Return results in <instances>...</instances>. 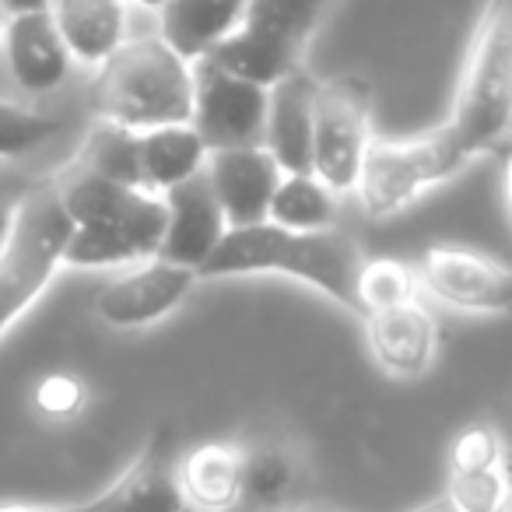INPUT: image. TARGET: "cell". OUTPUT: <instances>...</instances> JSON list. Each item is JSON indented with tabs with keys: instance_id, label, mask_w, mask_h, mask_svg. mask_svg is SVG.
<instances>
[{
	"instance_id": "obj_1",
	"label": "cell",
	"mask_w": 512,
	"mask_h": 512,
	"mask_svg": "<svg viewBox=\"0 0 512 512\" xmlns=\"http://www.w3.org/2000/svg\"><path fill=\"white\" fill-rule=\"evenodd\" d=\"M365 256L351 235L337 228L292 232L274 221L228 228L211 256L197 267L200 281H246V278H288L320 292L344 313L362 320L358 274Z\"/></svg>"
},
{
	"instance_id": "obj_2",
	"label": "cell",
	"mask_w": 512,
	"mask_h": 512,
	"mask_svg": "<svg viewBox=\"0 0 512 512\" xmlns=\"http://www.w3.org/2000/svg\"><path fill=\"white\" fill-rule=\"evenodd\" d=\"M53 183L74 225L64 246V267L99 271L144 264L158 256L165 232V197L102 176L78 158L60 176H53Z\"/></svg>"
},
{
	"instance_id": "obj_3",
	"label": "cell",
	"mask_w": 512,
	"mask_h": 512,
	"mask_svg": "<svg viewBox=\"0 0 512 512\" xmlns=\"http://www.w3.org/2000/svg\"><path fill=\"white\" fill-rule=\"evenodd\" d=\"M92 113L130 134L193 120V64L162 36L127 39L92 81Z\"/></svg>"
},
{
	"instance_id": "obj_4",
	"label": "cell",
	"mask_w": 512,
	"mask_h": 512,
	"mask_svg": "<svg viewBox=\"0 0 512 512\" xmlns=\"http://www.w3.org/2000/svg\"><path fill=\"white\" fill-rule=\"evenodd\" d=\"M463 162L502 148L512 134V0H484L470 32L453 113L442 123Z\"/></svg>"
},
{
	"instance_id": "obj_5",
	"label": "cell",
	"mask_w": 512,
	"mask_h": 512,
	"mask_svg": "<svg viewBox=\"0 0 512 512\" xmlns=\"http://www.w3.org/2000/svg\"><path fill=\"white\" fill-rule=\"evenodd\" d=\"M71 228L53 179L18 197L11 232L0 246V341L53 285Z\"/></svg>"
},
{
	"instance_id": "obj_6",
	"label": "cell",
	"mask_w": 512,
	"mask_h": 512,
	"mask_svg": "<svg viewBox=\"0 0 512 512\" xmlns=\"http://www.w3.org/2000/svg\"><path fill=\"white\" fill-rule=\"evenodd\" d=\"M327 0H246L239 25L207 60L256 85L274 88L288 74L302 71Z\"/></svg>"
},
{
	"instance_id": "obj_7",
	"label": "cell",
	"mask_w": 512,
	"mask_h": 512,
	"mask_svg": "<svg viewBox=\"0 0 512 512\" xmlns=\"http://www.w3.org/2000/svg\"><path fill=\"white\" fill-rule=\"evenodd\" d=\"M467 169L446 127L418 137H376L358 172V204L369 218H393Z\"/></svg>"
},
{
	"instance_id": "obj_8",
	"label": "cell",
	"mask_w": 512,
	"mask_h": 512,
	"mask_svg": "<svg viewBox=\"0 0 512 512\" xmlns=\"http://www.w3.org/2000/svg\"><path fill=\"white\" fill-rule=\"evenodd\" d=\"M376 95L362 74L316 81L313 109V176L334 193H355L372 134Z\"/></svg>"
},
{
	"instance_id": "obj_9",
	"label": "cell",
	"mask_w": 512,
	"mask_h": 512,
	"mask_svg": "<svg viewBox=\"0 0 512 512\" xmlns=\"http://www.w3.org/2000/svg\"><path fill=\"white\" fill-rule=\"evenodd\" d=\"M271 88L225 71L214 60H193V130L207 151L264 144Z\"/></svg>"
},
{
	"instance_id": "obj_10",
	"label": "cell",
	"mask_w": 512,
	"mask_h": 512,
	"mask_svg": "<svg viewBox=\"0 0 512 512\" xmlns=\"http://www.w3.org/2000/svg\"><path fill=\"white\" fill-rule=\"evenodd\" d=\"M421 295L453 313L512 316V267L477 249L432 246L418 260Z\"/></svg>"
},
{
	"instance_id": "obj_11",
	"label": "cell",
	"mask_w": 512,
	"mask_h": 512,
	"mask_svg": "<svg viewBox=\"0 0 512 512\" xmlns=\"http://www.w3.org/2000/svg\"><path fill=\"white\" fill-rule=\"evenodd\" d=\"M200 285L193 267H179L169 260H144L99 288L92 309L109 330H148L169 320Z\"/></svg>"
},
{
	"instance_id": "obj_12",
	"label": "cell",
	"mask_w": 512,
	"mask_h": 512,
	"mask_svg": "<svg viewBox=\"0 0 512 512\" xmlns=\"http://www.w3.org/2000/svg\"><path fill=\"white\" fill-rule=\"evenodd\" d=\"M71 512H190L179 488L176 432L158 425L120 477Z\"/></svg>"
},
{
	"instance_id": "obj_13",
	"label": "cell",
	"mask_w": 512,
	"mask_h": 512,
	"mask_svg": "<svg viewBox=\"0 0 512 512\" xmlns=\"http://www.w3.org/2000/svg\"><path fill=\"white\" fill-rule=\"evenodd\" d=\"M204 176L225 211L228 228H246L267 221L271 197L285 172L264 144H249V148L211 151Z\"/></svg>"
},
{
	"instance_id": "obj_14",
	"label": "cell",
	"mask_w": 512,
	"mask_h": 512,
	"mask_svg": "<svg viewBox=\"0 0 512 512\" xmlns=\"http://www.w3.org/2000/svg\"><path fill=\"white\" fill-rule=\"evenodd\" d=\"M225 232V211H221L207 176L200 172V176L186 179L183 186L165 193V232L162 246H158V260L197 271L207 256L218 249Z\"/></svg>"
},
{
	"instance_id": "obj_15",
	"label": "cell",
	"mask_w": 512,
	"mask_h": 512,
	"mask_svg": "<svg viewBox=\"0 0 512 512\" xmlns=\"http://www.w3.org/2000/svg\"><path fill=\"white\" fill-rule=\"evenodd\" d=\"M0 50L8 60L11 81L25 95H50L71 78L74 60L67 53L64 36H60L50 11L11 15Z\"/></svg>"
},
{
	"instance_id": "obj_16",
	"label": "cell",
	"mask_w": 512,
	"mask_h": 512,
	"mask_svg": "<svg viewBox=\"0 0 512 512\" xmlns=\"http://www.w3.org/2000/svg\"><path fill=\"white\" fill-rule=\"evenodd\" d=\"M365 337L376 365L393 379H418L432 369L439 348V323L425 302H407L397 309L365 316Z\"/></svg>"
},
{
	"instance_id": "obj_17",
	"label": "cell",
	"mask_w": 512,
	"mask_h": 512,
	"mask_svg": "<svg viewBox=\"0 0 512 512\" xmlns=\"http://www.w3.org/2000/svg\"><path fill=\"white\" fill-rule=\"evenodd\" d=\"M313 109L316 81L306 71L288 74L271 88L264 148L274 155L281 172H313Z\"/></svg>"
},
{
	"instance_id": "obj_18",
	"label": "cell",
	"mask_w": 512,
	"mask_h": 512,
	"mask_svg": "<svg viewBox=\"0 0 512 512\" xmlns=\"http://www.w3.org/2000/svg\"><path fill=\"white\" fill-rule=\"evenodd\" d=\"M50 15L81 67L99 71L127 43V0H53Z\"/></svg>"
},
{
	"instance_id": "obj_19",
	"label": "cell",
	"mask_w": 512,
	"mask_h": 512,
	"mask_svg": "<svg viewBox=\"0 0 512 512\" xmlns=\"http://www.w3.org/2000/svg\"><path fill=\"white\" fill-rule=\"evenodd\" d=\"M306 484V460L288 439H264L242 446V505L256 512H281L299 505Z\"/></svg>"
},
{
	"instance_id": "obj_20",
	"label": "cell",
	"mask_w": 512,
	"mask_h": 512,
	"mask_svg": "<svg viewBox=\"0 0 512 512\" xmlns=\"http://www.w3.org/2000/svg\"><path fill=\"white\" fill-rule=\"evenodd\" d=\"M207 144L193 130V123H172L137 134V183L141 190L165 197L183 186L186 179L200 176L207 165Z\"/></svg>"
},
{
	"instance_id": "obj_21",
	"label": "cell",
	"mask_w": 512,
	"mask_h": 512,
	"mask_svg": "<svg viewBox=\"0 0 512 512\" xmlns=\"http://www.w3.org/2000/svg\"><path fill=\"white\" fill-rule=\"evenodd\" d=\"M179 488L190 512H235L242 505V446L204 442L179 456Z\"/></svg>"
},
{
	"instance_id": "obj_22",
	"label": "cell",
	"mask_w": 512,
	"mask_h": 512,
	"mask_svg": "<svg viewBox=\"0 0 512 512\" xmlns=\"http://www.w3.org/2000/svg\"><path fill=\"white\" fill-rule=\"evenodd\" d=\"M242 11L246 0H165V8L158 11V36L193 64L232 36Z\"/></svg>"
},
{
	"instance_id": "obj_23",
	"label": "cell",
	"mask_w": 512,
	"mask_h": 512,
	"mask_svg": "<svg viewBox=\"0 0 512 512\" xmlns=\"http://www.w3.org/2000/svg\"><path fill=\"white\" fill-rule=\"evenodd\" d=\"M337 197H341V193H334L323 179H316L313 172H285L271 197L267 221H274V225H281V228H292V232L334 228Z\"/></svg>"
},
{
	"instance_id": "obj_24",
	"label": "cell",
	"mask_w": 512,
	"mask_h": 512,
	"mask_svg": "<svg viewBox=\"0 0 512 512\" xmlns=\"http://www.w3.org/2000/svg\"><path fill=\"white\" fill-rule=\"evenodd\" d=\"M418 299H421L418 267L404 264V260H393V256H379V260H365L362 264V274H358V302H362L365 316L407 306V302H418Z\"/></svg>"
},
{
	"instance_id": "obj_25",
	"label": "cell",
	"mask_w": 512,
	"mask_h": 512,
	"mask_svg": "<svg viewBox=\"0 0 512 512\" xmlns=\"http://www.w3.org/2000/svg\"><path fill=\"white\" fill-rule=\"evenodd\" d=\"M64 130V120L53 113H39L15 99H0V162L25 158L50 144Z\"/></svg>"
},
{
	"instance_id": "obj_26",
	"label": "cell",
	"mask_w": 512,
	"mask_h": 512,
	"mask_svg": "<svg viewBox=\"0 0 512 512\" xmlns=\"http://www.w3.org/2000/svg\"><path fill=\"white\" fill-rule=\"evenodd\" d=\"M505 460V439L495 421H474L456 432L449 446V474H477V470H498Z\"/></svg>"
},
{
	"instance_id": "obj_27",
	"label": "cell",
	"mask_w": 512,
	"mask_h": 512,
	"mask_svg": "<svg viewBox=\"0 0 512 512\" xmlns=\"http://www.w3.org/2000/svg\"><path fill=\"white\" fill-rule=\"evenodd\" d=\"M32 407L43 414L46 421H74L85 414L88 407V386L74 372H46L36 386H32Z\"/></svg>"
},
{
	"instance_id": "obj_28",
	"label": "cell",
	"mask_w": 512,
	"mask_h": 512,
	"mask_svg": "<svg viewBox=\"0 0 512 512\" xmlns=\"http://www.w3.org/2000/svg\"><path fill=\"white\" fill-rule=\"evenodd\" d=\"M446 495L463 512H498L509 498V477H505V467L477 470V474H449Z\"/></svg>"
},
{
	"instance_id": "obj_29",
	"label": "cell",
	"mask_w": 512,
	"mask_h": 512,
	"mask_svg": "<svg viewBox=\"0 0 512 512\" xmlns=\"http://www.w3.org/2000/svg\"><path fill=\"white\" fill-rule=\"evenodd\" d=\"M498 428H502V439H505V460H502V467H505V477H509V498H505V505L498 512H512V411H505L502 418L495 421Z\"/></svg>"
},
{
	"instance_id": "obj_30",
	"label": "cell",
	"mask_w": 512,
	"mask_h": 512,
	"mask_svg": "<svg viewBox=\"0 0 512 512\" xmlns=\"http://www.w3.org/2000/svg\"><path fill=\"white\" fill-rule=\"evenodd\" d=\"M53 0H0L4 15H29V11H50Z\"/></svg>"
},
{
	"instance_id": "obj_31",
	"label": "cell",
	"mask_w": 512,
	"mask_h": 512,
	"mask_svg": "<svg viewBox=\"0 0 512 512\" xmlns=\"http://www.w3.org/2000/svg\"><path fill=\"white\" fill-rule=\"evenodd\" d=\"M15 207H18V197H4V193H0V246H4V239H8V232H11Z\"/></svg>"
},
{
	"instance_id": "obj_32",
	"label": "cell",
	"mask_w": 512,
	"mask_h": 512,
	"mask_svg": "<svg viewBox=\"0 0 512 512\" xmlns=\"http://www.w3.org/2000/svg\"><path fill=\"white\" fill-rule=\"evenodd\" d=\"M0 512H71L64 505H29V502H0Z\"/></svg>"
},
{
	"instance_id": "obj_33",
	"label": "cell",
	"mask_w": 512,
	"mask_h": 512,
	"mask_svg": "<svg viewBox=\"0 0 512 512\" xmlns=\"http://www.w3.org/2000/svg\"><path fill=\"white\" fill-rule=\"evenodd\" d=\"M411 512H463V509L449 495H439V498H432V502H421L418 509H411Z\"/></svg>"
},
{
	"instance_id": "obj_34",
	"label": "cell",
	"mask_w": 512,
	"mask_h": 512,
	"mask_svg": "<svg viewBox=\"0 0 512 512\" xmlns=\"http://www.w3.org/2000/svg\"><path fill=\"white\" fill-rule=\"evenodd\" d=\"M505 204H509V214H512V158L505 162Z\"/></svg>"
},
{
	"instance_id": "obj_35",
	"label": "cell",
	"mask_w": 512,
	"mask_h": 512,
	"mask_svg": "<svg viewBox=\"0 0 512 512\" xmlns=\"http://www.w3.org/2000/svg\"><path fill=\"white\" fill-rule=\"evenodd\" d=\"M127 4H137V8H144V11H162L165 8V0H127Z\"/></svg>"
},
{
	"instance_id": "obj_36",
	"label": "cell",
	"mask_w": 512,
	"mask_h": 512,
	"mask_svg": "<svg viewBox=\"0 0 512 512\" xmlns=\"http://www.w3.org/2000/svg\"><path fill=\"white\" fill-rule=\"evenodd\" d=\"M281 512H334V509H323V505H288Z\"/></svg>"
},
{
	"instance_id": "obj_37",
	"label": "cell",
	"mask_w": 512,
	"mask_h": 512,
	"mask_svg": "<svg viewBox=\"0 0 512 512\" xmlns=\"http://www.w3.org/2000/svg\"><path fill=\"white\" fill-rule=\"evenodd\" d=\"M4 29H8V15H4V8H0V43H4Z\"/></svg>"
}]
</instances>
